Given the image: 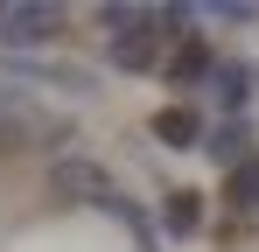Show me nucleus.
Instances as JSON below:
<instances>
[{
	"instance_id": "obj_3",
	"label": "nucleus",
	"mask_w": 259,
	"mask_h": 252,
	"mask_svg": "<svg viewBox=\"0 0 259 252\" xmlns=\"http://www.w3.org/2000/svg\"><path fill=\"white\" fill-rule=\"evenodd\" d=\"M168 224H175V231L196 224V189H175V196H168Z\"/></svg>"
},
{
	"instance_id": "obj_1",
	"label": "nucleus",
	"mask_w": 259,
	"mask_h": 252,
	"mask_svg": "<svg viewBox=\"0 0 259 252\" xmlns=\"http://www.w3.org/2000/svg\"><path fill=\"white\" fill-rule=\"evenodd\" d=\"M154 140H168V147H196V112H189V105L154 112Z\"/></svg>"
},
{
	"instance_id": "obj_2",
	"label": "nucleus",
	"mask_w": 259,
	"mask_h": 252,
	"mask_svg": "<svg viewBox=\"0 0 259 252\" xmlns=\"http://www.w3.org/2000/svg\"><path fill=\"white\" fill-rule=\"evenodd\" d=\"M42 21H56V14H42V7H14V14H0V35H7V42H35Z\"/></svg>"
},
{
	"instance_id": "obj_4",
	"label": "nucleus",
	"mask_w": 259,
	"mask_h": 252,
	"mask_svg": "<svg viewBox=\"0 0 259 252\" xmlns=\"http://www.w3.org/2000/svg\"><path fill=\"white\" fill-rule=\"evenodd\" d=\"M238 189H245V203H259V161H252V168H238Z\"/></svg>"
}]
</instances>
